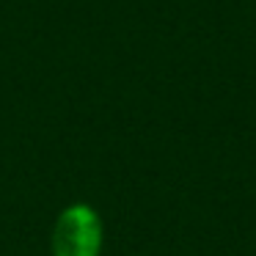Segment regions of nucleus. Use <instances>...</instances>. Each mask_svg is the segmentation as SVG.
Returning a JSON list of instances; mask_svg holds the SVG:
<instances>
[{
  "mask_svg": "<svg viewBox=\"0 0 256 256\" xmlns=\"http://www.w3.org/2000/svg\"><path fill=\"white\" fill-rule=\"evenodd\" d=\"M52 256H100L102 218L88 204H69L56 218L50 234Z\"/></svg>",
  "mask_w": 256,
  "mask_h": 256,
  "instance_id": "nucleus-1",
  "label": "nucleus"
}]
</instances>
